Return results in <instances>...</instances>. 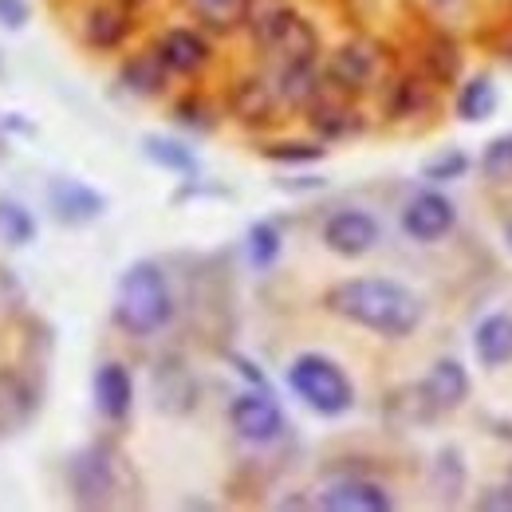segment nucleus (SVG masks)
I'll list each match as a JSON object with an SVG mask.
<instances>
[{
    "mask_svg": "<svg viewBox=\"0 0 512 512\" xmlns=\"http://www.w3.org/2000/svg\"><path fill=\"white\" fill-rule=\"evenodd\" d=\"M327 312H335L339 320L359 323L375 335L386 339H406L422 327V300L398 284V280H383V276H355V280H339L327 288L323 296Z\"/></svg>",
    "mask_w": 512,
    "mask_h": 512,
    "instance_id": "nucleus-1",
    "label": "nucleus"
},
{
    "mask_svg": "<svg viewBox=\"0 0 512 512\" xmlns=\"http://www.w3.org/2000/svg\"><path fill=\"white\" fill-rule=\"evenodd\" d=\"M111 316L134 339L158 335L166 323L174 320V296H170L166 272L154 260H138V264H130L127 272H123V280L115 288Z\"/></svg>",
    "mask_w": 512,
    "mask_h": 512,
    "instance_id": "nucleus-2",
    "label": "nucleus"
},
{
    "mask_svg": "<svg viewBox=\"0 0 512 512\" xmlns=\"http://www.w3.org/2000/svg\"><path fill=\"white\" fill-rule=\"evenodd\" d=\"M288 386L296 390V398H304L323 418H339L355 406V386L347 379V371L339 363H331L327 355H316V351L300 355L288 367Z\"/></svg>",
    "mask_w": 512,
    "mask_h": 512,
    "instance_id": "nucleus-3",
    "label": "nucleus"
},
{
    "mask_svg": "<svg viewBox=\"0 0 512 512\" xmlns=\"http://www.w3.org/2000/svg\"><path fill=\"white\" fill-rule=\"evenodd\" d=\"M67 485L71 497L87 509H103L115 497V453L107 446H87L71 457L67 465Z\"/></svg>",
    "mask_w": 512,
    "mask_h": 512,
    "instance_id": "nucleus-4",
    "label": "nucleus"
},
{
    "mask_svg": "<svg viewBox=\"0 0 512 512\" xmlns=\"http://www.w3.org/2000/svg\"><path fill=\"white\" fill-rule=\"evenodd\" d=\"M379 71H383V56L375 44L367 40H351L343 48L331 52L327 71H323V83L335 87L339 95H363L379 83Z\"/></svg>",
    "mask_w": 512,
    "mask_h": 512,
    "instance_id": "nucleus-5",
    "label": "nucleus"
},
{
    "mask_svg": "<svg viewBox=\"0 0 512 512\" xmlns=\"http://www.w3.org/2000/svg\"><path fill=\"white\" fill-rule=\"evenodd\" d=\"M256 52H260V56H268L276 67L316 64L320 36H316V28H312L296 8H288V12L268 28V36L256 44Z\"/></svg>",
    "mask_w": 512,
    "mask_h": 512,
    "instance_id": "nucleus-6",
    "label": "nucleus"
},
{
    "mask_svg": "<svg viewBox=\"0 0 512 512\" xmlns=\"http://www.w3.org/2000/svg\"><path fill=\"white\" fill-rule=\"evenodd\" d=\"M229 422L245 442H276L284 430V410L268 390H245L229 406Z\"/></svg>",
    "mask_w": 512,
    "mask_h": 512,
    "instance_id": "nucleus-7",
    "label": "nucleus"
},
{
    "mask_svg": "<svg viewBox=\"0 0 512 512\" xmlns=\"http://www.w3.org/2000/svg\"><path fill=\"white\" fill-rule=\"evenodd\" d=\"M457 213H453V201L446 193L422 190L414 193L402 209V233L414 237V241H442L449 229H453Z\"/></svg>",
    "mask_w": 512,
    "mask_h": 512,
    "instance_id": "nucleus-8",
    "label": "nucleus"
},
{
    "mask_svg": "<svg viewBox=\"0 0 512 512\" xmlns=\"http://www.w3.org/2000/svg\"><path fill=\"white\" fill-rule=\"evenodd\" d=\"M323 245L339 256H363L379 245V221L363 209H339L323 225Z\"/></svg>",
    "mask_w": 512,
    "mask_h": 512,
    "instance_id": "nucleus-9",
    "label": "nucleus"
},
{
    "mask_svg": "<svg viewBox=\"0 0 512 512\" xmlns=\"http://www.w3.org/2000/svg\"><path fill=\"white\" fill-rule=\"evenodd\" d=\"M48 205L64 225H87V221H99L107 213V197L91 190L87 182H75V178H52Z\"/></svg>",
    "mask_w": 512,
    "mask_h": 512,
    "instance_id": "nucleus-10",
    "label": "nucleus"
},
{
    "mask_svg": "<svg viewBox=\"0 0 512 512\" xmlns=\"http://www.w3.org/2000/svg\"><path fill=\"white\" fill-rule=\"evenodd\" d=\"M276 107H280V95H276V83L264 79V75H245L233 83L229 91V115L245 127H264L276 119Z\"/></svg>",
    "mask_w": 512,
    "mask_h": 512,
    "instance_id": "nucleus-11",
    "label": "nucleus"
},
{
    "mask_svg": "<svg viewBox=\"0 0 512 512\" xmlns=\"http://www.w3.org/2000/svg\"><path fill=\"white\" fill-rule=\"evenodd\" d=\"M320 509L327 512H390L394 501L379 481L367 477H343L335 485H327L320 497Z\"/></svg>",
    "mask_w": 512,
    "mask_h": 512,
    "instance_id": "nucleus-12",
    "label": "nucleus"
},
{
    "mask_svg": "<svg viewBox=\"0 0 512 512\" xmlns=\"http://www.w3.org/2000/svg\"><path fill=\"white\" fill-rule=\"evenodd\" d=\"M154 52L162 56V64L170 67V75H193L209 64V40L193 28H170L162 32V40L154 44Z\"/></svg>",
    "mask_w": 512,
    "mask_h": 512,
    "instance_id": "nucleus-13",
    "label": "nucleus"
},
{
    "mask_svg": "<svg viewBox=\"0 0 512 512\" xmlns=\"http://www.w3.org/2000/svg\"><path fill=\"white\" fill-rule=\"evenodd\" d=\"M36 386L28 383L20 371L0 367V438L16 434L20 426H28V418L36 414Z\"/></svg>",
    "mask_w": 512,
    "mask_h": 512,
    "instance_id": "nucleus-14",
    "label": "nucleus"
},
{
    "mask_svg": "<svg viewBox=\"0 0 512 512\" xmlns=\"http://www.w3.org/2000/svg\"><path fill=\"white\" fill-rule=\"evenodd\" d=\"M130 36V8L123 0H111V4H95L83 20V40L95 48V52H115L123 40Z\"/></svg>",
    "mask_w": 512,
    "mask_h": 512,
    "instance_id": "nucleus-15",
    "label": "nucleus"
},
{
    "mask_svg": "<svg viewBox=\"0 0 512 512\" xmlns=\"http://www.w3.org/2000/svg\"><path fill=\"white\" fill-rule=\"evenodd\" d=\"M95 406L107 422H123L134 406V379L123 363H103L95 371Z\"/></svg>",
    "mask_w": 512,
    "mask_h": 512,
    "instance_id": "nucleus-16",
    "label": "nucleus"
},
{
    "mask_svg": "<svg viewBox=\"0 0 512 512\" xmlns=\"http://www.w3.org/2000/svg\"><path fill=\"white\" fill-rule=\"evenodd\" d=\"M473 355L481 367L497 371V367H509L512 363V316L509 312H493L477 323L473 331Z\"/></svg>",
    "mask_w": 512,
    "mask_h": 512,
    "instance_id": "nucleus-17",
    "label": "nucleus"
},
{
    "mask_svg": "<svg viewBox=\"0 0 512 512\" xmlns=\"http://www.w3.org/2000/svg\"><path fill=\"white\" fill-rule=\"evenodd\" d=\"M422 390L430 394L438 414H446V410H457L469 398V375H465V367L457 359H438L430 367V375L422 379Z\"/></svg>",
    "mask_w": 512,
    "mask_h": 512,
    "instance_id": "nucleus-18",
    "label": "nucleus"
},
{
    "mask_svg": "<svg viewBox=\"0 0 512 512\" xmlns=\"http://www.w3.org/2000/svg\"><path fill=\"white\" fill-rule=\"evenodd\" d=\"M276 95L292 111H308L323 95V79L316 75V64H288L276 71Z\"/></svg>",
    "mask_w": 512,
    "mask_h": 512,
    "instance_id": "nucleus-19",
    "label": "nucleus"
},
{
    "mask_svg": "<svg viewBox=\"0 0 512 512\" xmlns=\"http://www.w3.org/2000/svg\"><path fill=\"white\" fill-rule=\"evenodd\" d=\"M182 4L213 36H229V32L245 28V16H249V0H182Z\"/></svg>",
    "mask_w": 512,
    "mask_h": 512,
    "instance_id": "nucleus-20",
    "label": "nucleus"
},
{
    "mask_svg": "<svg viewBox=\"0 0 512 512\" xmlns=\"http://www.w3.org/2000/svg\"><path fill=\"white\" fill-rule=\"evenodd\" d=\"M166 83H170V67L162 64V56H158L154 48H150V52L130 56L127 64H123V87L134 91V95H142V99L162 95V91H166Z\"/></svg>",
    "mask_w": 512,
    "mask_h": 512,
    "instance_id": "nucleus-21",
    "label": "nucleus"
},
{
    "mask_svg": "<svg viewBox=\"0 0 512 512\" xmlns=\"http://www.w3.org/2000/svg\"><path fill=\"white\" fill-rule=\"evenodd\" d=\"M343 99H347V95L331 99V95L323 91L320 99L308 107V123L320 130L323 138H347V134H355V130L363 127V119L355 115V107L343 103Z\"/></svg>",
    "mask_w": 512,
    "mask_h": 512,
    "instance_id": "nucleus-22",
    "label": "nucleus"
},
{
    "mask_svg": "<svg viewBox=\"0 0 512 512\" xmlns=\"http://www.w3.org/2000/svg\"><path fill=\"white\" fill-rule=\"evenodd\" d=\"M142 154H146L154 166L170 170V174H182V178H193V174H197V158H193V150L190 146H182L178 138L146 134V138H142Z\"/></svg>",
    "mask_w": 512,
    "mask_h": 512,
    "instance_id": "nucleus-23",
    "label": "nucleus"
},
{
    "mask_svg": "<svg viewBox=\"0 0 512 512\" xmlns=\"http://www.w3.org/2000/svg\"><path fill=\"white\" fill-rule=\"evenodd\" d=\"M497 111V87L489 75H473L457 91V119L461 123H485Z\"/></svg>",
    "mask_w": 512,
    "mask_h": 512,
    "instance_id": "nucleus-24",
    "label": "nucleus"
},
{
    "mask_svg": "<svg viewBox=\"0 0 512 512\" xmlns=\"http://www.w3.org/2000/svg\"><path fill=\"white\" fill-rule=\"evenodd\" d=\"M386 414L402 426H418V422H430L438 414V406L430 402V394L422 390V383L406 386V390H394L390 402H386Z\"/></svg>",
    "mask_w": 512,
    "mask_h": 512,
    "instance_id": "nucleus-25",
    "label": "nucleus"
},
{
    "mask_svg": "<svg viewBox=\"0 0 512 512\" xmlns=\"http://www.w3.org/2000/svg\"><path fill=\"white\" fill-rule=\"evenodd\" d=\"M32 237H36V217L20 201L0 197V241L20 249V245H32Z\"/></svg>",
    "mask_w": 512,
    "mask_h": 512,
    "instance_id": "nucleus-26",
    "label": "nucleus"
},
{
    "mask_svg": "<svg viewBox=\"0 0 512 512\" xmlns=\"http://www.w3.org/2000/svg\"><path fill=\"white\" fill-rule=\"evenodd\" d=\"M430 103V91L422 79H394L390 83V95H386V111L394 119H406V115H418L422 107Z\"/></svg>",
    "mask_w": 512,
    "mask_h": 512,
    "instance_id": "nucleus-27",
    "label": "nucleus"
},
{
    "mask_svg": "<svg viewBox=\"0 0 512 512\" xmlns=\"http://www.w3.org/2000/svg\"><path fill=\"white\" fill-rule=\"evenodd\" d=\"M430 481H434V493H442L446 501H457V493L465 489V461L457 457V449H442L434 469H430Z\"/></svg>",
    "mask_w": 512,
    "mask_h": 512,
    "instance_id": "nucleus-28",
    "label": "nucleus"
},
{
    "mask_svg": "<svg viewBox=\"0 0 512 512\" xmlns=\"http://www.w3.org/2000/svg\"><path fill=\"white\" fill-rule=\"evenodd\" d=\"M461 71V56H457V44L449 36H434L430 48H426V75L434 83H453Z\"/></svg>",
    "mask_w": 512,
    "mask_h": 512,
    "instance_id": "nucleus-29",
    "label": "nucleus"
},
{
    "mask_svg": "<svg viewBox=\"0 0 512 512\" xmlns=\"http://www.w3.org/2000/svg\"><path fill=\"white\" fill-rule=\"evenodd\" d=\"M481 170H485L489 182L512 186V134H501V138H493V142L485 146V154H481Z\"/></svg>",
    "mask_w": 512,
    "mask_h": 512,
    "instance_id": "nucleus-30",
    "label": "nucleus"
},
{
    "mask_svg": "<svg viewBox=\"0 0 512 512\" xmlns=\"http://www.w3.org/2000/svg\"><path fill=\"white\" fill-rule=\"evenodd\" d=\"M249 260H253V268H268L276 256H280V229L276 225H268V221H256L253 229H249Z\"/></svg>",
    "mask_w": 512,
    "mask_h": 512,
    "instance_id": "nucleus-31",
    "label": "nucleus"
},
{
    "mask_svg": "<svg viewBox=\"0 0 512 512\" xmlns=\"http://www.w3.org/2000/svg\"><path fill=\"white\" fill-rule=\"evenodd\" d=\"M260 154L272 158V162L300 166V162H320L323 154H327V146H323V142H272V146H264Z\"/></svg>",
    "mask_w": 512,
    "mask_h": 512,
    "instance_id": "nucleus-32",
    "label": "nucleus"
},
{
    "mask_svg": "<svg viewBox=\"0 0 512 512\" xmlns=\"http://www.w3.org/2000/svg\"><path fill=\"white\" fill-rule=\"evenodd\" d=\"M465 170H469V154H465V150H446V154H438V158L426 162V178H430V182L465 178Z\"/></svg>",
    "mask_w": 512,
    "mask_h": 512,
    "instance_id": "nucleus-33",
    "label": "nucleus"
},
{
    "mask_svg": "<svg viewBox=\"0 0 512 512\" xmlns=\"http://www.w3.org/2000/svg\"><path fill=\"white\" fill-rule=\"evenodd\" d=\"M174 119H178V123H186V127H197V130H209L213 123H217L213 107H209L201 95H186V99H178Z\"/></svg>",
    "mask_w": 512,
    "mask_h": 512,
    "instance_id": "nucleus-34",
    "label": "nucleus"
},
{
    "mask_svg": "<svg viewBox=\"0 0 512 512\" xmlns=\"http://www.w3.org/2000/svg\"><path fill=\"white\" fill-rule=\"evenodd\" d=\"M28 16H32V8H28V0H0V28H24L28 24Z\"/></svg>",
    "mask_w": 512,
    "mask_h": 512,
    "instance_id": "nucleus-35",
    "label": "nucleus"
},
{
    "mask_svg": "<svg viewBox=\"0 0 512 512\" xmlns=\"http://www.w3.org/2000/svg\"><path fill=\"white\" fill-rule=\"evenodd\" d=\"M477 509L481 512H512V485H497V489H485L477 497Z\"/></svg>",
    "mask_w": 512,
    "mask_h": 512,
    "instance_id": "nucleus-36",
    "label": "nucleus"
},
{
    "mask_svg": "<svg viewBox=\"0 0 512 512\" xmlns=\"http://www.w3.org/2000/svg\"><path fill=\"white\" fill-rule=\"evenodd\" d=\"M505 241H509V249H512V221L505 225Z\"/></svg>",
    "mask_w": 512,
    "mask_h": 512,
    "instance_id": "nucleus-37",
    "label": "nucleus"
},
{
    "mask_svg": "<svg viewBox=\"0 0 512 512\" xmlns=\"http://www.w3.org/2000/svg\"><path fill=\"white\" fill-rule=\"evenodd\" d=\"M123 4H127V8H138V4H146V0H123Z\"/></svg>",
    "mask_w": 512,
    "mask_h": 512,
    "instance_id": "nucleus-38",
    "label": "nucleus"
},
{
    "mask_svg": "<svg viewBox=\"0 0 512 512\" xmlns=\"http://www.w3.org/2000/svg\"><path fill=\"white\" fill-rule=\"evenodd\" d=\"M509 485H512V469H509Z\"/></svg>",
    "mask_w": 512,
    "mask_h": 512,
    "instance_id": "nucleus-39",
    "label": "nucleus"
}]
</instances>
